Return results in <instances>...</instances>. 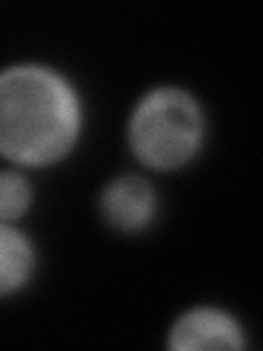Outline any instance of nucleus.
Segmentation results:
<instances>
[{"label":"nucleus","instance_id":"nucleus-2","mask_svg":"<svg viewBox=\"0 0 263 351\" xmlns=\"http://www.w3.org/2000/svg\"><path fill=\"white\" fill-rule=\"evenodd\" d=\"M202 136V110L180 88H156L147 93L129 121L132 152L151 169H175L189 162Z\"/></svg>","mask_w":263,"mask_h":351},{"label":"nucleus","instance_id":"nucleus-3","mask_svg":"<svg viewBox=\"0 0 263 351\" xmlns=\"http://www.w3.org/2000/svg\"><path fill=\"white\" fill-rule=\"evenodd\" d=\"M241 327L230 314L213 307H197L180 316L169 334L171 349H241Z\"/></svg>","mask_w":263,"mask_h":351},{"label":"nucleus","instance_id":"nucleus-5","mask_svg":"<svg viewBox=\"0 0 263 351\" xmlns=\"http://www.w3.org/2000/svg\"><path fill=\"white\" fill-rule=\"evenodd\" d=\"M31 241L16 228L0 224V296L22 288L33 272Z\"/></svg>","mask_w":263,"mask_h":351},{"label":"nucleus","instance_id":"nucleus-4","mask_svg":"<svg viewBox=\"0 0 263 351\" xmlns=\"http://www.w3.org/2000/svg\"><path fill=\"white\" fill-rule=\"evenodd\" d=\"M156 211V193L145 178L121 176L101 193V213L110 226L118 230H136L149 224Z\"/></svg>","mask_w":263,"mask_h":351},{"label":"nucleus","instance_id":"nucleus-1","mask_svg":"<svg viewBox=\"0 0 263 351\" xmlns=\"http://www.w3.org/2000/svg\"><path fill=\"white\" fill-rule=\"evenodd\" d=\"M82 128V108L60 73L22 64L0 73V154L27 167L64 158Z\"/></svg>","mask_w":263,"mask_h":351},{"label":"nucleus","instance_id":"nucleus-6","mask_svg":"<svg viewBox=\"0 0 263 351\" xmlns=\"http://www.w3.org/2000/svg\"><path fill=\"white\" fill-rule=\"evenodd\" d=\"M31 204V184L22 173L0 171V222L16 219Z\"/></svg>","mask_w":263,"mask_h":351}]
</instances>
